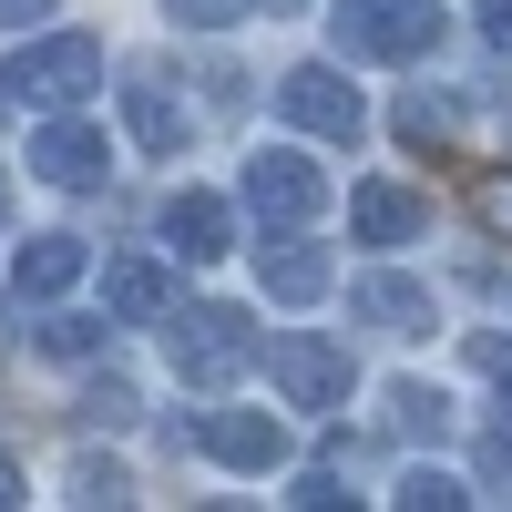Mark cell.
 Returning a JSON list of instances; mask_svg holds the SVG:
<instances>
[{
  "mask_svg": "<svg viewBox=\"0 0 512 512\" xmlns=\"http://www.w3.org/2000/svg\"><path fill=\"white\" fill-rule=\"evenodd\" d=\"M441 41V0H338V52L359 62H420Z\"/></svg>",
  "mask_w": 512,
  "mask_h": 512,
  "instance_id": "6da1fadb",
  "label": "cell"
},
{
  "mask_svg": "<svg viewBox=\"0 0 512 512\" xmlns=\"http://www.w3.org/2000/svg\"><path fill=\"white\" fill-rule=\"evenodd\" d=\"M93 82H103V41L93 31H52L31 52H11V93H31V103H82Z\"/></svg>",
  "mask_w": 512,
  "mask_h": 512,
  "instance_id": "7a4b0ae2",
  "label": "cell"
},
{
  "mask_svg": "<svg viewBox=\"0 0 512 512\" xmlns=\"http://www.w3.org/2000/svg\"><path fill=\"white\" fill-rule=\"evenodd\" d=\"M246 359H256V338H246L236 308H195V318H175V369L195 379V390H226Z\"/></svg>",
  "mask_w": 512,
  "mask_h": 512,
  "instance_id": "3957f363",
  "label": "cell"
},
{
  "mask_svg": "<svg viewBox=\"0 0 512 512\" xmlns=\"http://www.w3.org/2000/svg\"><path fill=\"white\" fill-rule=\"evenodd\" d=\"M267 369H277V390H287L297 410H328V400H349V349H328V338H308V328L267 338Z\"/></svg>",
  "mask_w": 512,
  "mask_h": 512,
  "instance_id": "277c9868",
  "label": "cell"
},
{
  "mask_svg": "<svg viewBox=\"0 0 512 512\" xmlns=\"http://www.w3.org/2000/svg\"><path fill=\"white\" fill-rule=\"evenodd\" d=\"M277 113H287V123H308V134H328V144H359V123H369L359 93H349L328 62H297V72L277 82Z\"/></svg>",
  "mask_w": 512,
  "mask_h": 512,
  "instance_id": "5b68a950",
  "label": "cell"
},
{
  "mask_svg": "<svg viewBox=\"0 0 512 512\" xmlns=\"http://www.w3.org/2000/svg\"><path fill=\"white\" fill-rule=\"evenodd\" d=\"M246 205H256V216H277V226H297V216H318V205H328V175H318L308 154H256V164H246Z\"/></svg>",
  "mask_w": 512,
  "mask_h": 512,
  "instance_id": "8992f818",
  "label": "cell"
},
{
  "mask_svg": "<svg viewBox=\"0 0 512 512\" xmlns=\"http://www.w3.org/2000/svg\"><path fill=\"white\" fill-rule=\"evenodd\" d=\"M195 451L236 461V472H277V461H287V431H277L267 410H216V420H195Z\"/></svg>",
  "mask_w": 512,
  "mask_h": 512,
  "instance_id": "52a82bcc",
  "label": "cell"
},
{
  "mask_svg": "<svg viewBox=\"0 0 512 512\" xmlns=\"http://www.w3.org/2000/svg\"><path fill=\"white\" fill-rule=\"evenodd\" d=\"M349 308H359L369 328H390V338H420V328H431V287H410V277H359Z\"/></svg>",
  "mask_w": 512,
  "mask_h": 512,
  "instance_id": "ba28073f",
  "label": "cell"
},
{
  "mask_svg": "<svg viewBox=\"0 0 512 512\" xmlns=\"http://www.w3.org/2000/svg\"><path fill=\"white\" fill-rule=\"evenodd\" d=\"M420 216H431V205H420L410 185H359V195H349V226H359L369 246H410Z\"/></svg>",
  "mask_w": 512,
  "mask_h": 512,
  "instance_id": "9c48e42d",
  "label": "cell"
},
{
  "mask_svg": "<svg viewBox=\"0 0 512 512\" xmlns=\"http://www.w3.org/2000/svg\"><path fill=\"white\" fill-rule=\"evenodd\" d=\"M31 164H41V175H52V185H93L103 175V134H93V123H41V144H31Z\"/></svg>",
  "mask_w": 512,
  "mask_h": 512,
  "instance_id": "30bf717a",
  "label": "cell"
},
{
  "mask_svg": "<svg viewBox=\"0 0 512 512\" xmlns=\"http://www.w3.org/2000/svg\"><path fill=\"white\" fill-rule=\"evenodd\" d=\"M256 277H267V297H287V308H308V297H328V256L318 246H256Z\"/></svg>",
  "mask_w": 512,
  "mask_h": 512,
  "instance_id": "8fae6325",
  "label": "cell"
},
{
  "mask_svg": "<svg viewBox=\"0 0 512 512\" xmlns=\"http://www.w3.org/2000/svg\"><path fill=\"white\" fill-rule=\"evenodd\" d=\"M164 236H175L185 256H226L236 246V216H226L216 195H175V205H164Z\"/></svg>",
  "mask_w": 512,
  "mask_h": 512,
  "instance_id": "7c38bea8",
  "label": "cell"
},
{
  "mask_svg": "<svg viewBox=\"0 0 512 512\" xmlns=\"http://www.w3.org/2000/svg\"><path fill=\"white\" fill-rule=\"evenodd\" d=\"M11 277H21V297H62V287L82 277V236H31Z\"/></svg>",
  "mask_w": 512,
  "mask_h": 512,
  "instance_id": "4fadbf2b",
  "label": "cell"
},
{
  "mask_svg": "<svg viewBox=\"0 0 512 512\" xmlns=\"http://www.w3.org/2000/svg\"><path fill=\"white\" fill-rule=\"evenodd\" d=\"M123 113H134V134H144L154 154L185 144V113H175V93H164V82H123Z\"/></svg>",
  "mask_w": 512,
  "mask_h": 512,
  "instance_id": "5bb4252c",
  "label": "cell"
},
{
  "mask_svg": "<svg viewBox=\"0 0 512 512\" xmlns=\"http://www.w3.org/2000/svg\"><path fill=\"white\" fill-rule=\"evenodd\" d=\"M103 297H113V318H154V308H164V277L144 267V256H113V267H103Z\"/></svg>",
  "mask_w": 512,
  "mask_h": 512,
  "instance_id": "9a60e30c",
  "label": "cell"
},
{
  "mask_svg": "<svg viewBox=\"0 0 512 512\" xmlns=\"http://www.w3.org/2000/svg\"><path fill=\"white\" fill-rule=\"evenodd\" d=\"M390 420H400V441H441V431H451V400L420 390V379H400V390H390Z\"/></svg>",
  "mask_w": 512,
  "mask_h": 512,
  "instance_id": "2e32d148",
  "label": "cell"
},
{
  "mask_svg": "<svg viewBox=\"0 0 512 512\" xmlns=\"http://www.w3.org/2000/svg\"><path fill=\"white\" fill-rule=\"evenodd\" d=\"M400 502H410V512H461L472 492H461L451 472H410V482H400Z\"/></svg>",
  "mask_w": 512,
  "mask_h": 512,
  "instance_id": "e0dca14e",
  "label": "cell"
},
{
  "mask_svg": "<svg viewBox=\"0 0 512 512\" xmlns=\"http://www.w3.org/2000/svg\"><path fill=\"white\" fill-rule=\"evenodd\" d=\"M82 420L123 431V420H134V379H93V390H82Z\"/></svg>",
  "mask_w": 512,
  "mask_h": 512,
  "instance_id": "ac0fdd59",
  "label": "cell"
},
{
  "mask_svg": "<svg viewBox=\"0 0 512 512\" xmlns=\"http://www.w3.org/2000/svg\"><path fill=\"white\" fill-rule=\"evenodd\" d=\"M441 134H451V103L410 93V103H400V144H441Z\"/></svg>",
  "mask_w": 512,
  "mask_h": 512,
  "instance_id": "d6986e66",
  "label": "cell"
},
{
  "mask_svg": "<svg viewBox=\"0 0 512 512\" xmlns=\"http://www.w3.org/2000/svg\"><path fill=\"white\" fill-rule=\"evenodd\" d=\"M93 318H41V349H52V359H82V349H93Z\"/></svg>",
  "mask_w": 512,
  "mask_h": 512,
  "instance_id": "ffe728a7",
  "label": "cell"
},
{
  "mask_svg": "<svg viewBox=\"0 0 512 512\" xmlns=\"http://www.w3.org/2000/svg\"><path fill=\"white\" fill-rule=\"evenodd\" d=\"M236 11H246V0H175V21H195V31H226Z\"/></svg>",
  "mask_w": 512,
  "mask_h": 512,
  "instance_id": "44dd1931",
  "label": "cell"
},
{
  "mask_svg": "<svg viewBox=\"0 0 512 512\" xmlns=\"http://www.w3.org/2000/svg\"><path fill=\"white\" fill-rule=\"evenodd\" d=\"M482 31H492L502 52H512V0H482Z\"/></svg>",
  "mask_w": 512,
  "mask_h": 512,
  "instance_id": "7402d4cb",
  "label": "cell"
},
{
  "mask_svg": "<svg viewBox=\"0 0 512 512\" xmlns=\"http://www.w3.org/2000/svg\"><path fill=\"white\" fill-rule=\"evenodd\" d=\"M41 11H52V0H0V21H41Z\"/></svg>",
  "mask_w": 512,
  "mask_h": 512,
  "instance_id": "603a6c76",
  "label": "cell"
},
{
  "mask_svg": "<svg viewBox=\"0 0 512 512\" xmlns=\"http://www.w3.org/2000/svg\"><path fill=\"white\" fill-rule=\"evenodd\" d=\"M21 502V472H11V461H0V512H11Z\"/></svg>",
  "mask_w": 512,
  "mask_h": 512,
  "instance_id": "cb8c5ba5",
  "label": "cell"
},
{
  "mask_svg": "<svg viewBox=\"0 0 512 512\" xmlns=\"http://www.w3.org/2000/svg\"><path fill=\"white\" fill-rule=\"evenodd\" d=\"M0 216H11V185H0Z\"/></svg>",
  "mask_w": 512,
  "mask_h": 512,
  "instance_id": "d4e9b609",
  "label": "cell"
},
{
  "mask_svg": "<svg viewBox=\"0 0 512 512\" xmlns=\"http://www.w3.org/2000/svg\"><path fill=\"white\" fill-rule=\"evenodd\" d=\"M267 11H297V0H267Z\"/></svg>",
  "mask_w": 512,
  "mask_h": 512,
  "instance_id": "484cf974",
  "label": "cell"
}]
</instances>
